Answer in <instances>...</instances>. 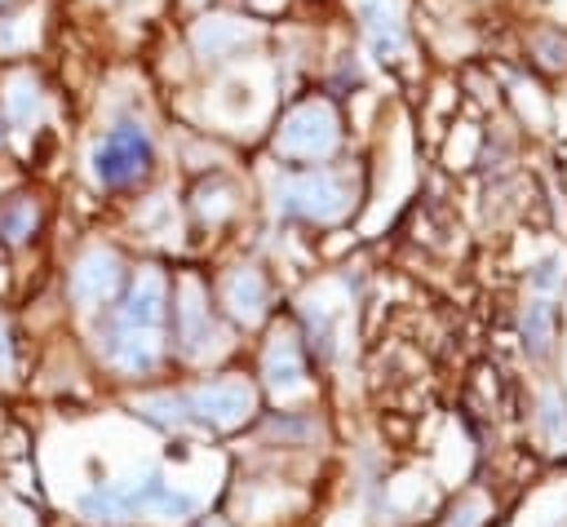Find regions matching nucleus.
Masks as SVG:
<instances>
[{"instance_id":"1","label":"nucleus","mask_w":567,"mask_h":527,"mask_svg":"<svg viewBox=\"0 0 567 527\" xmlns=\"http://www.w3.org/2000/svg\"><path fill=\"white\" fill-rule=\"evenodd\" d=\"M195 496L182 492L177 483H164L155 474L124 478V483H102L80 496V514L93 523H128V518H159V523H182L195 514Z\"/></svg>"},{"instance_id":"2","label":"nucleus","mask_w":567,"mask_h":527,"mask_svg":"<svg viewBox=\"0 0 567 527\" xmlns=\"http://www.w3.org/2000/svg\"><path fill=\"white\" fill-rule=\"evenodd\" d=\"M142 412H151L159 421L195 416L213 430H235L252 412V390L244 381H213V385H199L186 399H142Z\"/></svg>"},{"instance_id":"3","label":"nucleus","mask_w":567,"mask_h":527,"mask_svg":"<svg viewBox=\"0 0 567 527\" xmlns=\"http://www.w3.org/2000/svg\"><path fill=\"white\" fill-rule=\"evenodd\" d=\"M155 151H151V133L142 124H115L106 137L93 142L89 151V173L102 186H128L137 177H146Z\"/></svg>"},{"instance_id":"4","label":"nucleus","mask_w":567,"mask_h":527,"mask_svg":"<svg viewBox=\"0 0 567 527\" xmlns=\"http://www.w3.org/2000/svg\"><path fill=\"white\" fill-rule=\"evenodd\" d=\"M350 195H354V177L332 173V168L279 182V208L297 213V217H310V221H337L350 208Z\"/></svg>"},{"instance_id":"5","label":"nucleus","mask_w":567,"mask_h":527,"mask_svg":"<svg viewBox=\"0 0 567 527\" xmlns=\"http://www.w3.org/2000/svg\"><path fill=\"white\" fill-rule=\"evenodd\" d=\"M337 142H341V124L328 102H301L297 111H288L275 137V146L292 159H328Z\"/></svg>"},{"instance_id":"6","label":"nucleus","mask_w":567,"mask_h":527,"mask_svg":"<svg viewBox=\"0 0 567 527\" xmlns=\"http://www.w3.org/2000/svg\"><path fill=\"white\" fill-rule=\"evenodd\" d=\"M115 288H120V257L111 248H93V252H84L75 261V270H71V301L80 310H93V306L111 301Z\"/></svg>"},{"instance_id":"7","label":"nucleus","mask_w":567,"mask_h":527,"mask_svg":"<svg viewBox=\"0 0 567 527\" xmlns=\"http://www.w3.org/2000/svg\"><path fill=\"white\" fill-rule=\"evenodd\" d=\"M164 314H168V283L159 270H142L137 283L128 288V301L120 310V328L133 332H164Z\"/></svg>"},{"instance_id":"8","label":"nucleus","mask_w":567,"mask_h":527,"mask_svg":"<svg viewBox=\"0 0 567 527\" xmlns=\"http://www.w3.org/2000/svg\"><path fill=\"white\" fill-rule=\"evenodd\" d=\"M261 372H266V385L275 399H297L306 394V359H301V345L292 332H279L261 359Z\"/></svg>"},{"instance_id":"9","label":"nucleus","mask_w":567,"mask_h":527,"mask_svg":"<svg viewBox=\"0 0 567 527\" xmlns=\"http://www.w3.org/2000/svg\"><path fill=\"white\" fill-rule=\"evenodd\" d=\"M252 40H257V27L244 22V18H230V13H217V18L195 22V35H190V44H195V53L204 62H221V58L239 53Z\"/></svg>"},{"instance_id":"10","label":"nucleus","mask_w":567,"mask_h":527,"mask_svg":"<svg viewBox=\"0 0 567 527\" xmlns=\"http://www.w3.org/2000/svg\"><path fill=\"white\" fill-rule=\"evenodd\" d=\"M372 58H399L403 53V0H354Z\"/></svg>"},{"instance_id":"11","label":"nucleus","mask_w":567,"mask_h":527,"mask_svg":"<svg viewBox=\"0 0 567 527\" xmlns=\"http://www.w3.org/2000/svg\"><path fill=\"white\" fill-rule=\"evenodd\" d=\"M177 332H182L186 354H208V350H217V341H221V332L213 328V319H208V310H204V297H199V283H195V279L182 283Z\"/></svg>"},{"instance_id":"12","label":"nucleus","mask_w":567,"mask_h":527,"mask_svg":"<svg viewBox=\"0 0 567 527\" xmlns=\"http://www.w3.org/2000/svg\"><path fill=\"white\" fill-rule=\"evenodd\" d=\"M221 301H226V310H230L239 323H257V319L266 314V279H261L252 266H239V270L226 275Z\"/></svg>"},{"instance_id":"13","label":"nucleus","mask_w":567,"mask_h":527,"mask_svg":"<svg viewBox=\"0 0 567 527\" xmlns=\"http://www.w3.org/2000/svg\"><path fill=\"white\" fill-rule=\"evenodd\" d=\"M106 359L124 372H146L159 359V332H133V328L115 323V332L106 341Z\"/></svg>"},{"instance_id":"14","label":"nucleus","mask_w":567,"mask_h":527,"mask_svg":"<svg viewBox=\"0 0 567 527\" xmlns=\"http://www.w3.org/2000/svg\"><path fill=\"white\" fill-rule=\"evenodd\" d=\"M40 111H44L40 84H35L31 75H13V80L4 84V120H9L13 128H31V124L40 120Z\"/></svg>"},{"instance_id":"15","label":"nucleus","mask_w":567,"mask_h":527,"mask_svg":"<svg viewBox=\"0 0 567 527\" xmlns=\"http://www.w3.org/2000/svg\"><path fill=\"white\" fill-rule=\"evenodd\" d=\"M523 332L532 341V354H545L549 350V337H554V310L545 301H532L527 306V319H523Z\"/></svg>"},{"instance_id":"16","label":"nucleus","mask_w":567,"mask_h":527,"mask_svg":"<svg viewBox=\"0 0 567 527\" xmlns=\"http://www.w3.org/2000/svg\"><path fill=\"white\" fill-rule=\"evenodd\" d=\"M35 226V204L13 199L9 208H0V239H27Z\"/></svg>"},{"instance_id":"17","label":"nucleus","mask_w":567,"mask_h":527,"mask_svg":"<svg viewBox=\"0 0 567 527\" xmlns=\"http://www.w3.org/2000/svg\"><path fill=\"white\" fill-rule=\"evenodd\" d=\"M540 421H545V438H549V443H563V447H567V407L558 403V394H545Z\"/></svg>"},{"instance_id":"18","label":"nucleus","mask_w":567,"mask_h":527,"mask_svg":"<svg viewBox=\"0 0 567 527\" xmlns=\"http://www.w3.org/2000/svg\"><path fill=\"white\" fill-rule=\"evenodd\" d=\"M9 372H13V350H9V332L0 323V376H9Z\"/></svg>"},{"instance_id":"19","label":"nucleus","mask_w":567,"mask_h":527,"mask_svg":"<svg viewBox=\"0 0 567 527\" xmlns=\"http://www.w3.org/2000/svg\"><path fill=\"white\" fill-rule=\"evenodd\" d=\"M252 4H261V9H275V4H284V0H252Z\"/></svg>"},{"instance_id":"20","label":"nucleus","mask_w":567,"mask_h":527,"mask_svg":"<svg viewBox=\"0 0 567 527\" xmlns=\"http://www.w3.org/2000/svg\"><path fill=\"white\" fill-rule=\"evenodd\" d=\"M204 527H221V523H204Z\"/></svg>"},{"instance_id":"21","label":"nucleus","mask_w":567,"mask_h":527,"mask_svg":"<svg viewBox=\"0 0 567 527\" xmlns=\"http://www.w3.org/2000/svg\"><path fill=\"white\" fill-rule=\"evenodd\" d=\"M186 4H199V0H186Z\"/></svg>"}]
</instances>
